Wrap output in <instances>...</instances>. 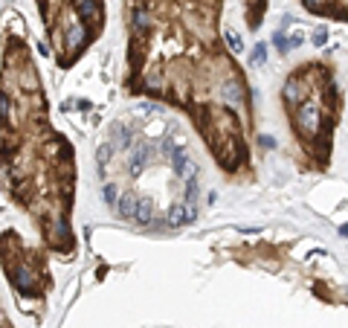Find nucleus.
<instances>
[{
    "label": "nucleus",
    "instance_id": "f257e3e1",
    "mask_svg": "<svg viewBox=\"0 0 348 328\" xmlns=\"http://www.w3.org/2000/svg\"><path fill=\"white\" fill-rule=\"evenodd\" d=\"M223 0H128V90L183 108L226 174L250 163V87L221 38Z\"/></svg>",
    "mask_w": 348,
    "mask_h": 328
},
{
    "label": "nucleus",
    "instance_id": "f03ea898",
    "mask_svg": "<svg viewBox=\"0 0 348 328\" xmlns=\"http://www.w3.org/2000/svg\"><path fill=\"white\" fill-rule=\"evenodd\" d=\"M0 171L9 180L12 197L35 215L44 241L67 259L76 247L70 232L73 151L47 122L27 41L9 32L0 73Z\"/></svg>",
    "mask_w": 348,
    "mask_h": 328
},
{
    "label": "nucleus",
    "instance_id": "7ed1b4c3",
    "mask_svg": "<svg viewBox=\"0 0 348 328\" xmlns=\"http://www.w3.org/2000/svg\"><path fill=\"white\" fill-rule=\"evenodd\" d=\"M282 102L302 163L319 171L328 168L334 151V128L340 125L343 110V93L331 64L308 61L293 70L282 87Z\"/></svg>",
    "mask_w": 348,
    "mask_h": 328
},
{
    "label": "nucleus",
    "instance_id": "20e7f679",
    "mask_svg": "<svg viewBox=\"0 0 348 328\" xmlns=\"http://www.w3.org/2000/svg\"><path fill=\"white\" fill-rule=\"evenodd\" d=\"M38 6H41V18L47 24V35L55 47V55L64 50V38L73 27H84L96 38L105 24L102 0H38Z\"/></svg>",
    "mask_w": 348,
    "mask_h": 328
},
{
    "label": "nucleus",
    "instance_id": "39448f33",
    "mask_svg": "<svg viewBox=\"0 0 348 328\" xmlns=\"http://www.w3.org/2000/svg\"><path fill=\"white\" fill-rule=\"evenodd\" d=\"M3 241L9 247L0 244V253H3V267H6V276L9 282L15 285V291L27 299H35L41 296V288H38V270H35V262L32 259H21V253H15V241H12V232L3 235Z\"/></svg>",
    "mask_w": 348,
    "mask_h": 328
},
{
    "label": "nucleus",
    "instance_id": "423d86ee",
    "mask_svg": "<svg viewBox=\"0 0 348 328\" xmlns=\"http://www.w3.org/2000/svg\"><path fill=\"white\" fill-rule=\"evenodd\" d=\"M299 3H302V9L311 12V15L348 24V0H299Z\"/></svg>",
    "mask_w": 348,
    "mask_h": 328
},
{
    "label": "nucleus",
    "instance_id": "0eeeda50",
    "mask_svg": "<svg viewBox=\"0 0 348 328\" xmlns=\"http://www.w3.org/2000/svg\"><path fill=\"white\" fill-rule=\"evenodd\" d=\"M244 12H247V24H250V29H258L261 27V18H264V12H267V0H244Z\"/></svg>",
    "mask_w": 348,
    "mask_h": 328
},
{
    "label": "nucleus",
    "instance_id": "6e6552de",
    "mask_svg": "<svg viewBox=\"0 0 348 328\" xmlns=\"http://www.w3.org/2000/svg\"><path fill=\"white\" fill-rule=\"evenodd\" d=\"M134 221L142 224V227H151V224H154V203H151V200H139Z\"/></svg>",
    "mask_w": 348,
    "mask_h": 328
},
{
    "label": "nucleus",
    "instance_id": "1a4fd4ad",
    "mask_svg": "<svg viewBox=\"0 0 348 328\" xmlns=\"http://www.w3.org/2000/svg\"><path fill=\"white\" fill-rule=\"evenodd\" d=\"M116 206H119V212L125 215V218H134L136 215V206H139V200L134 195H122L119 200H116Z\"/></svg>",
    "mask_w": 348,
    "mask_h": 328
},
{
    "label": "nucleus",
    "instance_id": "9d476101",
    "mask_svg": "<svg viewBox=\"0 0 348 328\" xmlns=\"http://www.w3.org/2000/svg\"><path fill=\"white\" fill-rule=\"evenodd\" d=\"M226 44H229V50H232V53H241V50H244V41H241V35L235 32V29H226Z\"/></svg>",
    "mask_w": 348,
    "mask_h": 328
},
{
    "label": "nucleus",
    "instance_id": "9b49d317",
    "mask_svg": "<svg viewBox=\"0 0 348 328\" xmlns=\"http://www.w3.org/2000/svg\"><path fill=\"white\" fill-rule=\"evenodd\" d=\"M250 61H253V64H264V61H267V44H255Z\"/></svg>",
    "mask_w": 348,
    "mask_h": 328
},
{
    "label": "nucleus",
    "instance_id": "f8f14e48",
    "mask_svg": "<svg viewBox=\"0 0 348 328\" xmlns=\"http://www.w3.org/2000/svg\"><path fill=\"white\" fill-rule=\"evenodd\" d=\"M325 41H328V29H325V27H317V32H314V47H325Z\"/></svg>",
    "mask_w": 348,
    "mask_h": 328
},
{
    "label": "nucleus",
    "instance_id": "ddd939ff",
    "mask_svg": "<svg viewBox=\"0 0 348 328\" xmlns=\"http://www.w3.org/2000/svg\"><path fill=\"white\" fill-rule=\"evenodd\" d=\"M105 200H107L110 206L116 203V189H113V186H105Z\"/></svg>",
    "mask_w": 348,
    "mask_h": 328
},
{
    "label": "nucleus",
    "instance_id": "4468645a",
    "mask_svg": "<svg viewBox=\"0 0 348 328\" xmlns=\"http://www.w3.org/2000/svg\"><path fill=\"white\" fill-rule=\"evenodd\" d=\"M299 44H302V32H293L290 41H287V47H299Z\"/></svg>",
    "mask_w": 348,
    "mask_h": 328
},
{
    "label": "nucleus",
    "instance_id": "2eb2a0df",
    "mask_svg": "<svg viewBox=\"0 0 348 328\" xmlns=\"http://www.w3.org/2000/svg\"><path fill=\"white\" fill-rule=\"evenodd\" d=\"M261 145H264V148H276V139H273V137H261Z\"/></svg>",
    "mask_w": 348,
    "mask_h": 328
}]
</instances>
